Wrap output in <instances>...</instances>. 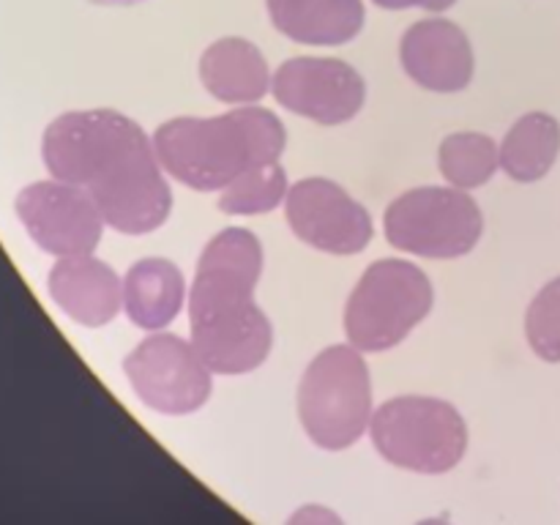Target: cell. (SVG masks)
Here are the masks:
<instances>
[{"label": "cell", "mask_w": 560, "mask_h": 525, "mask_svg": "<svg viewBox=\"0 0 560 525\" xmlns=\"http://www.w3.org/2000/svg\"><path fill=\"white\" fill-rule=\"evenodd\" d=\"M42 153L49 173L85 189L118 233H153L173 211L153 140L115 109L60 115L44 135Z\"/></svg>", "instance_id": "1"}, {"label": "cell", "mask_w": 560, "mask_h": 525, "mask_svg": "<svg viewBox=\"0 0 560 525\" xmlns=\"http://www.w3.org/2000/svg\"><path fill=\"white\" fill-rule=\"evenodd\" d=\"M284 142L282 120L255 104L217 118H173L153 131L164 173L197 191H222L246 170L277 164Z\"/></svg>", "instance_id": "2"}, {"label": "cell", "mask_w": 560, "mask_h": 525, "mask_svg": "<svg viewBox=\"0 0 560 525\" xmlns=\"http://www.w3.org/2000/svg\"><path fill=\"white\" fill-rule=\"evenodd\" d=\"M372 377L355 345H331L306 366L299 383V419L328 452L353 446L372 421Z\"/></svg>", "instance_id": "3"}, {"label": "cell", "mask_w": 560, "mask_h": 525, "mask_svg": "<svg viewBox=\"0 0 560 525\" xmlns=\"http://www.w3.org/2000/svg\"><path fill=\"white\" fill-rule=\"evenodd\" d=\"M370 435L386 463L438 476L457 468L468 448L463 413L446 399L394 397L372 413Z\"/></svg>", "instance_id": "4"}, {"label": "cell", "mask_w": 560, "mask_h": 525, "mask_svg": "<svg viewBox=\"0 0 560 525\" xmlns=\"http://www.w3.org/2000/svg\"><path fill=\"white\" fill-rule=\"evenodd\" d=\"M432 282L408 260H377L345 304V334L361 353L392 350L430 315Z\"/></svg>", "instance_id": "5"}, {"label": "cell", "mask_w": 560, "mask_h": 525, "mask_svg": "<svg viewBox=\"0 0 560 525\" xmlns=\"http://www.w3.org/2000/svg\"><path fill=\"white\" fill-rule=\"evenodd\" d=\"M386 238L394 249L430 260H454L476 249L485 217L457 186H419L386 208Z\"/></svg>", "instance_id": "6"}, {"label": "cell", "mask_w": 560, "mask_h": 525, "mask_svg": "<svg viewBox=\"0 0 560 525\" xmlns=\"http://www.w3.org/2000/svg\"><path fill=\"white\" fill-rule=\"evenodd\" d=\"M126 377L148 408L167 416L195 413L211 397V375L195 345L156 331L124 361Z\"/></svg>", "instance_id": "7"}, {"label": "cell", "mask_w": 560, "mask_h": 525, "mask_svg": "<svg viewBox=\"0 0 560 525\" xmlns=\"http://www.w3.org/2000/svg\"><path fill=\"white\" fill-rule=\"evenodd\" d=\"M16 213L31 238L55 257L93 255L107 224L93 197L66 180H42L22 189Z\"/></svg>", "instance_id": "8"}, {"label": "cell", "mask_w": 560, "mask_h": 525, "mask_svg": "<svg viewBox=\"0 0 560 525\" xmlns=\"http://www.w3.org/2000/svg\"><path fill=\"white\" fill-rule=\"evenodd\" d=\"M284 213L304 244L328 255H359L375 235L370 211L328 178H304L290 186Z\"/></svg>", "instance_id": "9"}, {"label": "cell", "mask_w": 560, "mask_h": 525, "mask_svg": "<svg viewBox=\"0 0 560 525\" xmlns=\"http://www.w3.org/2000/svg\"><path fill=\"white\" fill-rule=\"evenodd\" d=\"M277 102L284 109L320 126L353 120L366 102V82L339 58H290L271 77Z\"/></svg>", "instance_id": "10"}, {"label": "cell", "mask_w": 560, "mask_h": 525, "mask_svg": "<svg viewBox=\"0 0 560 525\" xmlns=\"http://www.w3.org/2000/svg\"><path fill=\"white\" fill-rule=\"evenodd\" d=\"M262 273V246L252 230L228 228L213 235L197 262L189 293V320L255 301Z\"/></svg>", "instance_id": "11"}, {"label": "cell", "mask_w": 560, "mask_h": 525, "mask_svg": "<svg viewBox=\"0 0 560 525\" xmlns=\"http://www.w3.org/2000/svg\"><path fill=\"white\" fill-rule=\"evenodd\" d=\"M271 320L255 301L191 320V345L217 375L257 370L271 353Z\"/></svg>", "instance_id": "12"}, {"label": "cell", "mask_w": 560, "mask_h": 525, "mask_svg": "<svg viewBox=\"0 0 560 525\" xmlns=\"http://www.w3.org/2000/svg\"><path fill=\"white\" fill-rule=\"evenodd\" d=\"M402 69L416 85L435 93L465 91L474 80L470 38L452 20H421L410 25L399 47Z\"/></svg>", "instance_id": "13"}, {"label": "cell", "mask_w": 560, "mask_h": 525, "mask_svg": "<svg viewBox=\"0 0 560 525\" xmlns=\"http://www.w3.org/2000/svg\"><path fill=\"white\" fill-rule=\"evenodd\" d=\"M55 304L80 326L98 328L124 310V282L93 255L60 257L49 271Z\"/></svg>", "instance_id": "14"}, {"label": "cell", "mask_w": 560, "mask_h": 525, "mask_svg": "<svg viewBox=\"0 0 560 525\" xmlns=\"http://www.w3.org/2000/svg\"><path fill=\"white\" fill-rule=\"evenodd\" d=\"M200 80L217 102L255 104L271 88V74L260 49L238 36L213 42L200 58Z\"/></svg>", "instance_id": "15"}, {"label": "cell", "mask_w": 560, "mask_h": 525, "mask_svg": "<svg viewBox=\"0 0 560 525\" xmlns=\"http://www.w3.org/2000/svg\"><path fill=\"white\" fill-rule=\"evenodd\" d=\"M273 27L299 44L337 47L364 27L361 0H266Z\"/></svg>", "instance_id": "16"}, {"label": "cell", "mask_w": 560, "mask_h": 525, "mask_svg": "<svg viewBox=\"0 0 560 525\" xmlns=\"http://www.w3.org/2000/svg\"><path fill=\"white\" fill-rule=\"evenodd\" d=\"M186 299L184 273L164 257L137 260L124 277V310L135 326L162 331L178 317Z\"/></svg>", "instance_id": "17"}, {"label": "cell", "mask_w": 560, "mask_h": 525, "mask_svg": "<svg viewBox=\"0 0 560 525\" xmlns=\"http://www.w3.org/2000/svg\"><path fill=\"white\" fill-rule=\"evenodd\" d=\"M560 124L550 113H528L509 129L501 145V167L517 184L541 180L558 162Z\"/></svg>", "instance_id": "18"}, {"label": "cell", "mask_w": 560, "mask_h": 525, "mask_svg": "<svg viewBox=\"0 0 560 525\" xmlns=\"http://www.w3.org/2000/svg\"><path fill=\"white\" fill-rule=\"evenodd\" d=\"M438 167L457 189H479L501 167V148L481 131H454L441 142Z\"/></svg>", "instance_id": "19"}, {"label": "cell", "mask_w": 560, "mask_h": 525, "mask_svg": "<svg viewBox=\"0 0 560 525\" xmlns=\"http://www.w3.org/2000/svg\"><path fill=\"white\" fill-rule=\"evenodd\" d=\"M288 173L282 164H262L230 180L219 195V211L230 217H255L279 208L288 197Z\"/></svg>", "instance_id": "20"}, {"label": "cell", "mask_w": 560, "mask_h": 525, "mask_svg": "<svg viewBox=\"0 0 560 525\" xmlns=\"http://www.w3.org/2000/svg\"><path fill=\"white\" fill-rule=\"evenodd\" d=\"M525 334L541 361L560 364V277L534 295L525 315Z\"/></svg>", "instance_id": "21"}, {"label": "cell", "mask_w": 560, "mask_h": 525, "mask_svg": "<svg viewBox=\"0 0 560 525\" xmlns=\"http://www.w3.org/2000/svg\"><path fill=\"white\" fill-rule=\"evenodd\" d=\"M381 9H392V11H402V9H427V11H446L452 9L457 0H372Z\"/></svg>", "instance_id": "22"}, {"label": "cell", "mask_w": 560, "mask_h": 525, "mask_svg": "<svg viewBox=\"0 0 560 525\" xmlns=\"http://www.w3.org/2000/svg\"><path fill=\"white\" fill-rule=\"evenodd\" d=\"M290 523H339L337 514L326 512V509L320 506H306L301 509L299 514H293V520Z\"/></svg>", "instance_id": "23"}, {"label": "cell", "mask_w": 560, "mask_h": 525, "mask_svg": "<svg viewBox=\"0 0 560 525\" xmlns=\"http://www.w3.org/2000/svg\"><path fill=\"white\" fill-rule=\"evenodd\" d=\"M115 3H137V0H115Z\"/></svg>", "instance_id": "24"}]
</instances>
